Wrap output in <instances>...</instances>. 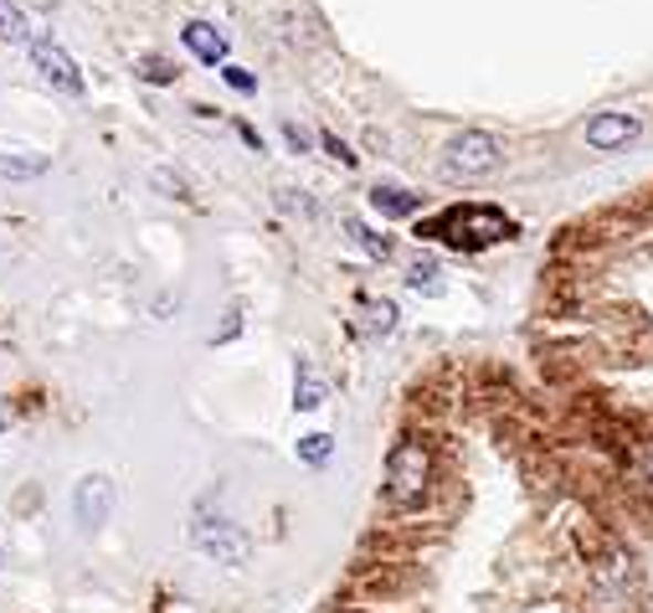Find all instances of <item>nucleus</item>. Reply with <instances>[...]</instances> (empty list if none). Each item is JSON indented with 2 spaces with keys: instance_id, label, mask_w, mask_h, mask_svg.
<instances>
[{
  "instance_id": "nucleus-1",
  "label": "nucleus",
  "mask_w": 653,
  "mask_h": 613,
  "mask_svg": "<svg viewBox=\"0 0 653 613\" xmlns=\"http://www.w3.org/2000/svg\"><path fill=\"white\" fill-rule=\"evenodd\" d=\"M428 238H443L453 248H489V242L509 238V217L494 207H453L428 227Z\"/></svg>"
},
{
  "instance_id": "nucleus-2",
  "label": "nucleus",
  "mask_w": 653,
  "mask_h": 613,
  "mask_svg": "<svg viewBox=\"0 0 653 613\" xmlns=\"http://www.w3.org/2000/svg\"><path fill=\"white\" fill-rule=\"evenodd\" d=\"M428 479H432V454L428 444H417V438H401L397 449L387 459V500L397 510H412L422 506V495H428Z\"/></svg>"
},
{
  "instance_id": "nucleus-3",
  "label": "nucleus",
  "mask_w": 653,
  "mask_h": 613,
  "mask_svg": "<svg viewBox=\"0 0 653 613\" xmlns=\"http://www.w3.org/2000/svg\"><path fill=\"white\" fill-rule=\"evenodd\" d=\"M191 541H196V552L211 557L217 568H247V557H253V541H247V531H242V526H232L227 516H211V510H196Z\"/></svg>"
},
{
  "instance_id": "nucleus-4",
  "label": "nucleus",
  "mask_w": 653,
  "mask_h": 613,
  "mask_svg": "<svg viewBox=\"0 0 653 613\" xmlns=\"http://www.w3.org/2000/svg\"><path fill=\"white\" fill-rule=\"evenodd\" d=\"M499 170V145L484 129H468L443 150V176L447 180H484Z\"/></svg>"
},
{
  "instance_id": "nucleus-5",
  "label": "nucleus",
  "mask_w": 653,
  "mask_h": 613,
  "mask_svg": "<svg viewBox=\"0 0 653 613\" xmlns=\"http://www.w3.org/2000/svg\"><path fill=\"white\" fill-rule=\"evenodd\" d=\"M108 516H114V479L88 475L73 490V521L83 531H98V526H108Z\"/></svg>"
},
{
  "instance_id": "nucleus-6",
  "label": "nucleus",
  "mask_w": 653,
  "mask_h": 613,
  "mask_svg": "<svg viewBox=\"0 0 653 613\" xmlns=\"http://www.w3.org/2000/svg\"><path fill=\"white\" fill-rule=\"evenodd\" d=\"M31 62H36V73L62 93H83V73H77V62L62 52L52 37H31Z\"/></svg>"
},
{
  "instance_id": "nucleus-7",
  "label": "nucleus",
  "mask_w": 653,
  "mask_h": 613,
  "mask_svg": "<svg viewBox=\"0 0 653 613\" xmlns=\"http://www.w3.org/2000/svg\"><path fill=\"white\" fill-rule=\"evenodd\" d=\"M633 135H639V120H628V114H597V120L587 124V145H592V150H618V145H628Z\"/></svg>"
},
{
  "instance_id": "nucleus-8",
  "label": "nucleus",
  "mask_w": 653,
  "mask_h": 613,
  "mask_svg": "<svg viewBox=\"0 0 653 613\" xmlns=\"http://www.w3.org/2000/svg\"><path fill=\"white\" fill-rule=\"evenodd\" d=\"M325 397H329L325 376L314 372V361H309V356H298V366H294V407L314 413V407H325Z\"/></svg>"
},
{
  "instance_id": "nucleus-9",
  "label": "nucleus",
  "mask_w": 653,
  "mask_h": 613,
  "mask_svg": "<svg viewBox=\"0 0 653 613\" xmlns=\"http://www.w3.org/2000/svg\"><path fill=\"white\" fill-rule=\"evenodd\" d=\"M180 37H186V46H191L201 62H227V37L211 27V21H191Z\"/></svg>"
},
{
  "instance_id": "nucleus-10",
  "label": "nucleus",
  "mask_w": 653,
  "mask_h": 613,
  "mask_svg": "<svg viewBox=\"0 0 653 613\" xmlns=\"http://www.w3.org/2000/svg\"><path fill=\"white\" fill-rule=\"evenodd\" d=\"M371 207L381 211V217H412L417 211V196L401 191V186H376L371 191Z\"/></svg>"
},
{
  "instance_id": "nucleus-11",
  "label": "nucleus",
  "mask_w": 653,
  "mask_h": 613,
  "mask_svg": "<svg viewBox=\"0 0 653 613\" xmlns=\"http://www.w3.org/2000/svg\"><path fill=\"white\" fill-rule=\"evenodd\" d=\"M360 314H366V330H371V335H391V330H397V304L391 300H366Z\"/></svg>"
},
{
  "instance_id": "nucleus-12",
  "label": "nucleus",
  "mask_w": 653,
  "mask_h": 613,
  "mask_svg": "<svg viewBox=\"0 0 653 613\" xmlns=\"http://www.w3.org/2000/svg\"><path fill=\"white\" fill-rule=\"evenodd\" d=\"M0 42H27L31 46V31H27V15L15 11V6H6V0H0Z\"/></svg>"
},
{
  "instance_id": "nucleus-13",
  "label": "nucleus",
  "mask_w": 653,
  "mask_h": 613,
  "mask_svg": "<svg viewBox=\"0 0 653 613\" xmlns=\"http://www.w3.org/2000/svg\"><path fill=\"white\" fill-rule=\"evenodd\" d=\"M407 284H412L417 294H438V289H443L438 284V263H432V258H417L412 269H407Z\"/></svg>"
},
{
  "instance_id": "nucleus-14",
  "label": "nucleus",
  "mask_w": 653,
  "mask_h": 613,
  "mask_svg": "<svg viewBox=\"0 0 653 613\" xmlns=\"http://www.w3.org/2000/svg\"><path fill=\"white\" fill-rule=\"evenodd\" d=\"M42 170H46V155H31V160H15V155H0V176H11V180L42 176Z\"/></svg>"
},
{
  "instance_id": "nucleus-15",
  "label": "nucleus",
  "mask_w": 653,
  "mask_h": 613,
  "mask_svg": "<svg viewBox=\"0 0 653 613\" xmlns=\"http://www.w3.org/2000/svg\"><path fill=\"white\" fill-rule=\"evenodd\" d=\"M345 227H350V238H356V242H360V248H366V253H371V258H381V263H387V258H391V242H387V238H376L371 227H360L356 217H350V222H345Z\"/></svg>"
},
{
  "instance_id": "nucleus-16",
  "label": "nucleus",
  "mask_w": 653,
  "mask_h": 613,
  "mask_svg": "<svg viewBox=\"0 0 653 613\" xmlns=\"http://www.w3.org/2000/svg\"><path fill=\"white\" fill-rule=\"evenodd\" d=\"M329 444H335L329 434H309V438H298V459H304V464H325V459H329Z\"/></svg>"
},
{
  "instance_id": "nucleus-17",
  "label": "nucleus",
  "mask_w": 653,
  "mask_h": 613,
  "mask_svg": "<svg viewBox=\"0 0 653 613\" xmlns=\"http://www.w3.org/2000/svg\"><path fill=\"white\" fill-rule=\"evenodd\" d=\"M139 73H145L149 83H176V67L165 58H139Z\"/></svg>"
},
{
  "instance_id": "nucleus-18",
  "label": "nucleus",
  "mask_w": 653,
  "mask_h": 613,
  "mask_svg": "<svg viewBox=\"0 0 653 613\" xmlns=\"http://www.w3.org/2000/svg\"><path fill=\"white\" fill-rule=\"evenodd\" d=\"M227 83L238 93H253V73H242V67H227Z\"/></svg>"
},
{
  "instance_id": "nucleus-19",
  "label": "nucleus",
  "mask_w": 653,
  "mask_h": 613,
  "mask_svg": "<svg viewBox=\"0 0 653 613\" xmlns=\"http://www.w3.org/2000/svg\"><path fill=\"white\" fill-rule=\"evenodd\" d=\"M325 150H329V155H340V160H345V165H356V155L345 150V145H340V139H335V135H325Z\"/></svg>"
}]
</instances>
